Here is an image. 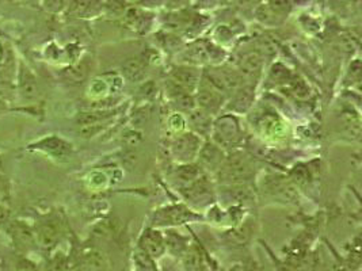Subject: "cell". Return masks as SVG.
Segmentation results:
<instances>
[{"instance_id":"6da1fadb","label":"cell","mask_w":362,"mask_h":271,"mask_svg":"<svg viewBox=\"0 0 362 271\" xmlns=\"http://www.w3.org/2000/svg\"><path fill=\"white\" fill-rule=\"evenodd\" d=\"M35 241L45 250L53 248L62 239L60 224L54 219L40 221L34 229Z\"/></svg>"},{"instance_id":"7a4b0ae2","label":"cell","mask_w":362,"mask_h":271,"mask_svg":"<svg viewBox=\"0 0 362 271\" xmlns=\"http://www.w3.org/2000/svg\"><path fill=\"white\" fill-rule=\"evenodd\" d=\"M8 232H10V237L13 240L16 248L19 250L21 253H26V251L33 248L34 244H35L34 231L25 222L13 221L10 224Z\"/></svg>"},{"instance_id":"3957f363","label":"cell","mask_w":362,"mask_h":271,"mask_svg":"<svg viewBox=\"0 0 362 271\" xmlns=\"http://www.w3.org/2000/svg\"><path fill=\"white\" fill-rule=\"evenodd\" d=\"M208 76L211 80L209 83L217 90L235 91L242 85V78L230 69H212L208 72Z\"/></svg>"},{"instance_id":"277c9868","label":"cell","mask_w":362,"mask_h":271,"mask_svg":"<svg viewBox=\"0 0 362 271\" xmlns=\"http://www.w3.org/2000/svg\"><path fill=\"white\" fill-rule=\"evenodd\" d=\"M102 10V0H69L68 14L78 18H93Z\"/></svg>"},{"instance_id":"5b68a950","label":"cell","mask_w":362,"mask_h":271,"mask_svg":"<svg viewBox=\"0 0 362 271\" xmlns=\"http://www.w3.org/2000/svg\"><path fill=\"white\" fill-rule=\"evenodd\" d=\"M140 247L144 253L151 256V258H159L162 256L165 250V241L160 232L148 229L144 232V235L140 240Z\"/></svg>"},{"instance_id":"8992f818","label":"cell","mask_w":362,"mask_h":271,"mask_svg":"<svg viewBox=\"0 0 362 271\" xmlns=\"http://www.w3.org/2000/svg\"><path fill=\"white\" fill-rule=\"evenodd\" d=\"M224 175L230 181H243L251 175V167L243 156L235 155L230 157L224 167Z\"/></svg>"},{"instance_id":"52a82bcc","label":"cell","mask_w":362,"mask_h":271,"mask_svg":"<svg viewBox=\"0 0 362 271\" xmlns=\"http://www.w3.org/2000/svg\"><path fill=\"white\" fill-rule=\"evenodd\" d=\"M110 262L105 253L99 250H91L83 255L81 260V271H109Z\"/></svg>"},{"instance_id":"ba28073f","label":"cell","mask_w":362,"mask_h":271,"mask_svg":"<svg viewBox=\"0 0 362 271\" xmlns=\"http://www.w3.org/2000/svg\"><path fill=\"white\" fill-rule=\"evenodd\" d=\"M171 78L175 85H180L185 91H192L198 85V72L193 68H175L171 73Z\"/></svg>"},{"instance_id":"9c48e42d","label":"cell","mask_w":362,"mask_h":271,"mask_svg":"<svg viewBox=\"0 0 362 271\" xmlns=\"http://www.w3.org/2000/svg\"><path fill=\"white\" fill-rule=\"evenodd\" d=\"M37 147L40 150L47 151L54 157H64V156H68L69 153L72 152V145L68 144L64 140L56 137V136H52V137H48V138L40 141L37 144Z\"/></svg>"},{"instance_id":"30bf717a","label":"cell","mask_w":362,"mask_h":271,"mask_svg":"<svg viewBox=\"0 0 362 271\" xmlns=\"http://www.w3.org/2000/svg\"><path fill=\"white\" fill-rule=\"evenodd\" d=\"M198 104L202 107V110H205L206 113H216L218 110V107L221 106L223 98L221 95L214 91L209 87H202L199 88L197 94Z\"/></svg>"},{"instance_id":"8fae6325","label":"cell","mask_w":362,"mask_h":271,"mask_svg":"<svg viewBox=\"0 0 362 271\" xmlns=\"http://www.w3.org/2000/svg\"><path fill=\"white\" fill-rule=\"evenodd\" d=\"M262 66H264V60H262L261 54L257 52H251L242 59L240 71L246 78L257 79L261 75Z\"/></svg>"},{"instance_id":"7c38bea8","label":"cell","mask_w":362,"mask_h":271,"mask_svg":"<svg viewBox=\"0 0 362 271\" xmlns=\"http://www.w3.org/2000/svg\"><path fill=\"white\" fill-rule=\"evenodd\" d=\"M19 88L21 94L25 100H34L38 92V87L35 78L30 73V71L26 67L21 68V75H19Z\"/></svg>"},{"instance_id":"4fadbf2b","label":"cell","mask_w":362,"mask_h":271,"mask_svg":"<svg viewBox=\"0 0 362 271\" xmlns=\"http://www.w3.org/2000/svg\"><path fill=\"white\" fill-rule=\"evenodd\" d=\"M198 138L196 136L185 135L180 137L174 145V151L181 159H190L198 150Z\"/></svg>"},{"instance_id":"5bb4252c","label":"cell","mask_w":362,"mask_h":271,"mask_svg":"<svg viewBox=\"0 0 362 271\" xmlns=\"http://www.w3.org/2000/svg\"><path fill=\"white\" fill-rule=\"evenodd\" d=\"M122 72L128 80L141 82L146 78V64L141 60L131 59L124 63Z\"/></svg>"},{"instance_id":"9a60e30c","label":"cell","mask_w":362,"mask_h":271,"mask_svg":"<svg viewBox=\"0 0 362 271\" xmlns=\"http://www.w3.org/2000/svg\"><path fill=\"white\" fill-rule=\"evenodd\" d=\"M185 266L187 271H205L206 265L204 260V256L199 253L198 248H192L187 251L185 256Z\"/></svg>"},{"instance_id":"2e32d148","label":"cell","mask_w":362,"mask_h":271,"mask_svg":"<svg viewBox=\"0 0 362 271\" xmlns=\"http://www.w3.org/2000/svg\"><path fill=\"white\" fill-rule=\"evenodd\" d=\"M201 159L202 162L206 164V166H211V167H216L218 166L221 162H223V153L221 151L212 144H208L202 152H201Z\"/></svg>"},{"instance_id":"e0dca14e","label":"cell","mask_w":362,"mask_h":271,"mask_svg":"<svg viewBox=\"0 0 362 271\" xmlns=\"http://www.w3.org/2000/svg\"><path fill=\"white\" fill-rule=\"evenodd\" d=\"M133 260H134L136 271H158L153 263V258H151L143 250H139L134 253Z\"/></svg>"},{"instance_id":"ac0fdd59","label":"cell","mask_w":362,"mask_h":271,"mask_svg":"<svg viewBox=\"0 0 362 271\" xmlns=\"http://www.w3.org/2000/svg\"><path fill=\"white\" fill-rule=\"evenodd\" d=\"M190 121H192L193 126L198 129L199 132H202V133H205L211 128V117H209V113H206L205 110H194V112H192Z\"/></svg>"},{"instance_id":"d6986e66","label":"cell","mask_w":362,"mask_h":271,"mask_svg":"<svg viewBox=\"0 0 362 271\" xmlns=\"http://www.w3.org/2000/svg\"><path fill=\"white\" fill-rule=\"evenodd\" d=\"M266 6L272 11V14L277 18L279 20L284 17H286L289 10H291L289 0H269V3Z\"/></svg>"},{"instance_id":"ffe728a7","label":"cell","mask_w":362,"mask_h":271,"mask_svg":"<svg viewBox=\"0 0 362 271\" xmlns=\"http://www.w3.org/2000/svg\"><path fill=\"white\" fill-rule=\"evenodd\" d=\"M112 113H82L78 119L81 125H94V124H102L105 119H110Z\"/></svg>"},{"instance_id":"44dd1931","label":"cell","mask_w":362,"mask_h":271,"mask_svg":"<svg viewBox=\"0 0 362 271\" xmlns=\"http://www.w3.org/2000/svg\"><path fill=\"white\" fill-rule=\"evenodd\" d=\"M252 100V90L251 88H242L239 92H238V95H236V98H235V107L238 109V110H245L246 107L250 106V102Z\"/></svg>"},{"instance_id":"7402d4cb","label":"cell","mask_w":362,"mask_h":271,"mask_svg":"<svg viewBox=\"0 0 362 271\" xmlns=\"http://www.w3.org/2000/svg\"><path fill=\"white\" fill-rule=\"evenodd\" d=\"M69 78L75 82H82L86 79V76L88 75V64L86 61H82L81 64H78L76 67L69 69Z\"/></svg>"},{"instance_id":"603a6c76","label":"cell","mask_w":362,"mask_h":271,"mask_svg":"<svg viewBox=\"0 0 362 271\" xmlns=\"http://www.w3.org/2000/svg\"><path fill=\"white\" fill-rule=\"evenodd\" d=\"M190 57L194 61H206V59L209 57V49L202 44H197L190 49Z\"/></svg>"},{"instance_id":"cb8c5ba5","label":"cell","mask_w":362,"mask_h":271,"mask_svg":"<svg viewBox=\"0 0 362 271\" xmlns=\"http://www.w3.org/2000/svg\"><path fill=\"white\" fill-rule=\"evenodd\" d=\"M68 0H42V6L49 13H59L66 6Z\"/></svg>"},{"instance_id":"d4e9b609","label":"cell","mask_w":362,"mask_h":271,"mask_svg":"<svg viewBox=\"0 0 362 271\" xmlns=\"http://www.w3.org/2000/svg\"><path fill=\"white\" fill-rule=\"evenodd\" d=\"M143 141V135L137 131H129L124 135V143L128 147H137Z\"/></svg>"},{"instance_id":"484cf974","label":"cell","mask_w":362,"mask_h":271,"mask_svg":"<svg viewBox=\"0 0 362 271\" xmlns=\"http://www.w3.org/2000/svg\"><path fill=\"white\" fill-rule=\"evenodd\" d=\"M198 175H199V171H198V167H196V166L182 167L181 171H180V176H181L183 181H193V179H197Z\"/></svg>"},{"instance_id":"4316f807","label":"cell","mask_w":362,"mask_h":271,"mask_svg":"<svg viewBox=\"0 0 362 271\" xmlns=\"http://www.w3.org/2000/svg\"><path fill=\"white\" fill-rule=\"evenodd\" d=\"M49 271H68V263L64 256H56L49 265Z\"/></svg>"},{"instance_id":"83f0119b","label":"cell","mask_w":362,"mask_h":271,"mask_svg":"<svg viewBox=\"0 0 362 271\" xmlns=\"http://www.w3.org/2000/svg\"><path fill=\"white\" fill-rule=\"evenodd\" d=\"M106 8H107L110 13L121 14V13L124 11V8H125V1H124V0H107Z\"/></svg>"},{"instance_id":"f1b7e54d","label":"cell","mask_w":362,"mask_h":271,"mask_svg":"<svg viewBox=\"0 0 362 271\" xmlns=\"http://www.w3.org/2000/svg\"><path fill=\"white\" fill-rule=\"evenodd\" d=\"M16 271H40L38 267L34 265L33 262L28 259H21L17 263Z\"/></svg>"},{"instance_id":"f546056e","label":"cell","mask_w":362,"mask_h":271,"mask_svg":"<svg viewBox=\"0 0 362 271\" xmlns=\"http://www.w3.org/2000/svg\"><path fill=\"white\" fill-rule=\"evenodd\" d=\"M292 90H293V92L298 95V97H305L307 94H308V88H307V85H304V82H295L293 85H292Z\"/></svg>"},{"instance_id":"4dcf8cb0","label":"cell","mask_w":362,"mask_h":271,"mask_svg":"<svg viewBox=\"0 0 362 271\" xmlns=\"http://www.w3.org/2000/svg\"><path fill=\"white\" fill-rule=\"evenodd\" d=\"M8 217H10V212L4 206H0V225L7 222Z\"/></svg>"},{"instance_id":"1f68e13d","label":"cell","mask_w":362,"mask_h":271,"mask_svg":"<svg viewBox=\"0 0 362 271\" xmlns=\"http://www.w3.org/2000/svg\"><path fill=\"white\" fill-rule=\"evenodd\" d=\"M189 1H190V0H168V3H170L171 7H183V6H186Z\"/></svg>"},{"instance_id":"d6a6232c","label":"cell","mask_w":362,"mask_h":271,"mask_svg":"<svg viewBox=\"0 0 362 271\" xmlns=\"http://www.w3.org/2000/svg\"><path fill=\"white\" fill-rule=\"evenodd\" d=\"M25 3H28V4H30V6H37L38 3H40V0H23Z\"/></svg>"},{"instance_id":"836d02e7","label":"cell","mask_w":362,"mask_h":271,"mask_svg":"<svg viewBox=\"0 0 362 271\" xmlns=\"http://www.w3.org/2000/svg\"><path fill=\"white\" fill-rule=\"evenodd\" d=\"M1 188H3V179H1V176H0V191H1Z\"/></svg>"}]
</instances>
